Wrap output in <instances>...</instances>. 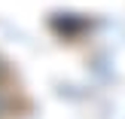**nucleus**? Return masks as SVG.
Masks as SVG:
<instances>
[{
	"mask_svg": "<svg viewBox=\"0 0 125 119\" xmlns=\"http://www.w3.org/2000/svg\"><path fill=\"white\" fill-rule=\"evenodd\" d=\"M6 76V67H3V61H0V79H3Z\"/></svg>",
	"mask_w": 125,
	"mask_h": 119,
	"instance_id": "obj_1",
	"label": "nucleus"
}]
</instances>
